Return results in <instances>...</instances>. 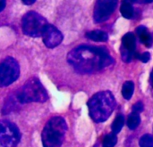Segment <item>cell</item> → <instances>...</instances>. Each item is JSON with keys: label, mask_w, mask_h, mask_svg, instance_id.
I'll return each instance as SVG.
<instances>
[{"label": "cell", "mask_w": 153, "mask_h": 147, "mask_svg": "<svg viewBox=\"0 0 153 147\" xmlns=\"http://www.w3.org/2000/svg\"><path fill=\"white\" fill-rule=\"evenodd\" d=\"M68 63L81 74H91L114 63L108 49L103 46H80L67 54Z\"/></svg>", "instance_id": "obj_1"}, {"label": "cell", "mask_w": 153, "mask_h": 147, "mask_svg": "<svg viewBox=\"0 0 153 147\" xmlns=\"http://www.w3.org/2000/svg\"><path fill=\"white\" fill-rule=\"evenodd\" d=\"M116 107V100L110 91H101L95 94L88 102L91 118L97 123L106 121Z\"/></svg>", "instance_id": "obj_2"}, {"label": "cell", "mask_w": 153, "mask_h": 147, "mask_svg": "<svg viewBox=\"0 0 153 147\" xmlns=\"http://www.w3.org/2000/svg\"><path fill=\"white\" fill-rule=\"evenodd\" d=\"M67 130L65 121L62 117H54L46 124L41 139L44 147H60Z\"/></svg>", "instance_id": "obj_3"}, {"label": "cell", "mask_w": 153, "mask_h": 147, "mask_svg": "<svg viewBox=\"0 0 153 147\" xmlns=\"http://www.w3.org/2000/svg\"><path fill=\"white\" fill-rule=\"evenodd\" d=\"M19 104H28L32 102L44 103L48 99V93L38 79H30L14 94Z\"/></svg>", "instance_id": "obj_4"}, {"label": "cell", "mask_w": 153, "mask_h": 147, "mask_svg": "<svg viewBox=\"0 0 153 147\" xmlns=\"http://www.w3.org/2000/svg\"><path fill=\"white\" fill-rule=\"evenodd\" d=\"M47 25V20L42 15L33 11L25 13L22 19V31L25 35L29 37H41Z\"/></svg>", "instance_id": "obj_5"}, {"label": "cell", "mask_w": 153, "mask_h": 147, "mask_svg": "<svg viewBox=\"0 0 153 147\" xmlns=\"http://www.w3.org/2000/svg\"><path fill=\"white\" fill-rule=\"evenodd\" d=\"M21 140V133L15 124L9 121H0V147H16Z\"/></svg>", "instance_id": "obj_6"}, {"label": "cell", "mask_w": 153, "mask_h": 147, "mask_svg": "<svg viewBox=\"0 0 153 147\" xmlns=\"http://www.w3.org/2000/svg\"><path fill=\"white\" fill-rule=\"evenodd\" d=\"M20 75V66L12 57L5 58L0 63V87H7L13 83Z\"/></svg>", "instance_id": "obj_7"}, {"label": "cell", "mask_w": 153, "mask_h": 147, "mask_svg": "<svg viewBox=\"0 0 153 147\" xmlns=\"http://www.w3.org/2000/svg\"><path fill=\"white\" fill-rule=\"evenodd\" d=\"M118 0H97L94 7L93 17L97 23L107 21L117 8Z\"/></svg>", "instance_id": "obj_8"}, {"label": "cell", "mask_w": 153, "mask_h": 147, "mask_svg": "<svg viewBox=\"0 0 153 147\" xmlns=\"http://www.w3.org/2000/svg\"><path fill=\"white\" fill-rule=\"evenodd\" d=\"M41 37L43 38L45 46L48 48L56 47L61 44L63 40V35L60 32V30L55 26L48 23L46 26Z\"/></svg>", "instance_id": "obj_9"}, {"label": "cell", "mask_w": 153, "mask_h": 147, "mask_svg": "<svg viewBox=\"0 0 153 147\" xmlns=\"http://www.w3.org/2000/svg\"><path fill=\"white\" fill-rule=\"evenodd\" d=\"M121 49L126 50L132 54H134L135 55V49H136V39H135V36L131 33L128 32L126 33L123 37H122V46H121Z\"/></svg>", "instance_id": "obj_10"}, {"label": "cell", "mask_w": 153, "mask_h": 147, "mask_svg": "<svg viewBox=\"0 0 153 147\" xmlns=\"http://www.w3.org/2000/svg\"><path fill=\"white\" fill-rule=\"evenodd\" d=\"M136 33L139 35L141 41L148 47L152 46V37L148 31L147 28L144 26H139L136 28Z\"/></svg>", "instance_id": "obj_11"}, {"label": "cell", "mask_w": 153, "mask_h": 147, "mask_svg": "<svg viewBox=\"0 0 153 147\" xmlns=\"http://www.w3.org/2000/svg\"><path fill=\"white\" fill-rule=\"evenodd\" d=\"M134 0H123L120 12L123 17L126 19H131L134 16V7H133Z\"/></svg>", "instance_id": "obj_12"}, {"label": "cell", "mask_w": 153, "mask_h": 147, "mask_svg": "<svg viewBox=\"0 0 153 147\" xmlns=\"http://www.w3.org/2000/svg\"><path fill=\"white\" fill-rule=\"evenodd\" d=\"M87 37L96 42H105L108 39V35L102 30H92L86 34Z\"/></svg>", "instance_id": "obj_13"}, {"label": "cell", "mask_w": 153, "mask_h": 147, "mask_svg": "<svg viewBox=\"0 0 153 147\" xmlns=\"http://www.w3.org/2000/svg\"><path fill=\"white\" fill-rule=\"evenodd\" d=\"M134 92V84L133 81H126L122 87V96L125 99L130 100Z\"/></svg>", "instance_id": "obj_14"}, {"label": "cell", "mask_w": 153, "mask_h": 147, "mask_svg": "<svg viewBox=\"0 0 153 147\" xmlns=\"http://www.w3.org/2000/svg\"><path fill=\"white\" fill-rule=\"evenodd\" d=\"M140 123H141L140 113L132 112V113L129 114V116L127 118V127L131 130H134L140 125Z\"/></svg>", "instance_id": "obj_15"}, {"label": "cell", "mask_w": 153, "mask_h": 147, "mask_svg": "<svg viewBox=\"0 0 153 147\" xmlns=\"http://www.w3.org/2000/svg\"><path fill=\"white\" fill-rule=\"evenodd\" d=\"M124 124H125V117L122 114L117 116L114 122L112 123V127H111L112 132L115 133V134H118L122 130V129L124 127Z\"/></svg>", "instance_id": "obj_16"}, {"label": "cell", "mask_w": 153, "mask_h": 147, "mask_svg": "<svg viewBox=\"0 0 153 147\" xmlns=\"http://www.w3.org/2000/svg\"><path fill=\"white\" fill-rule=\"evenodd\" d=\"M117 143V137L115 133H109L105 136L103 142H102V147H114Z\"/></svg>", "instance_id": "obj_17"}, {"label": "cell", "mask_w": 153, "mask_h": 147, "mask_svg": "<svg viewBox=\"0 0 153 147\" xmlns=\"http://www.w3.org/2000/svg\"><path fill=\"white\" fill-rule=\"evenodd\" d=\"M140 147H153V137L152 135H143L139 141Z\"/></svg>", "instance_id": "obj_18"}, {"label": "cell", "mask_w": 153, "mask_h": 147, "mask_svg": "<svg viewBox=\"0 0 153 147\" xmlns=\"http://www.w3.org/2000/svg\"><path fill=\"white\" fill-rule=\"evenodd\" d=\"M134 57H136L137 59L141 60L143 62H148L150 61V59H151V54L148 52H145V53H143L142 54H139L135 53Z\"/></svg>", "instance_id": "obj_19"}, {"label": "cell", "mask_w": 153, "mask_h": 147, "mask_svg": "<svg viewBox=\"0 0 153 147\" xmlns=\"http://www.w3.org/2000/svg\"><path fill=\"white\" fill-rule=\"evenodd\" d=\"M143 109H144V106L142 102H137L133 106V112H137V113H141L143 111Z\"/></svg>", "instance_id": "obj_20"}, {"label": "cell", "mask_w": 153, "mask_h": 147, "mask_svg": "<svg viewBox=\"0 0 153 147\" xmlns=\"http://www.w3.org/2000/svg\"><path fill=\"white\" fill-rule=\"evenodd\" d=\"M6 0H0V12H2L5 7Z\"/></svg>", "instance_id": "obj_21"}, {"label": "cell", "mask_w": 153, "mask_h": 147, "mask_svg": "<svg viewBox=\"0 0 153 147\" xmlns=\"http://www.w3.org/2000/svg\"><path fill=\"white\" fill-rule=\"evenodd\" d=\"M24 4H27V5H30V4H32L35 3L36 0H21Z\"/></svg>", "instance_id": "obj_22"}, {"label": "cell", "mask_w": 153, "mask_h": 147, "mask_svg": "<svg viewBox=\"0 0 153 147\" xmlns=\"http://www.w3.org/2000/svg\"><path fill=\"white\" fill-rule=\"evenodd\" d=\"M150 85H151V88H152V92L153 95V70L151 73V77H150Z\"/></svg>", "instance_id": "obj_23"}, {"label": "cell", "mask_w": 153, "mask_h": 147, "mask_svg": "<svg viewBox=\"0 0 153 147\" xmlns=\"http://www.w3.org/2000/svg\"><path fill=\"white\" fill-rule=\"evenodd\" d=\"M146 2H148V3H150V2H152L153 0H145Z\"/></svg>", "instance_id": "obj_24"}]
</instances>
